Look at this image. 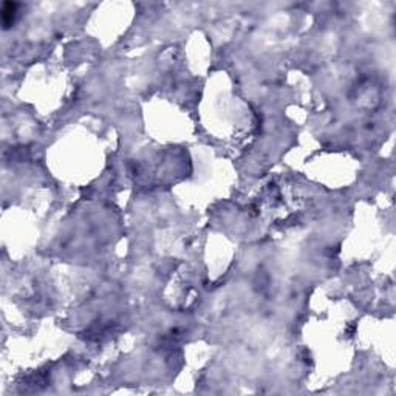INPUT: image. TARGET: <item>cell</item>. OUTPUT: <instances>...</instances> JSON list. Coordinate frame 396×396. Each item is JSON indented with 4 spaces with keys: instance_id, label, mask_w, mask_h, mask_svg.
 <instances>
[{
    "instance_id": "obj_1",
    "label": "cell",
    "mask_w": 396,
    "mask_h": 396,
    "mask_svg": "<svg viewBox=\"0 0 396 396\" xmlns=\"http://www.w3.org/2000/svg\"><path fill=\"white\" fill-rule=\"evenodd\" d=\"M15 8H17V5H15V3H11V2L3 3V6H2V22H3L5 28L13 25V20H14V15H15Z\"/></svg>"
}]
</instances>
